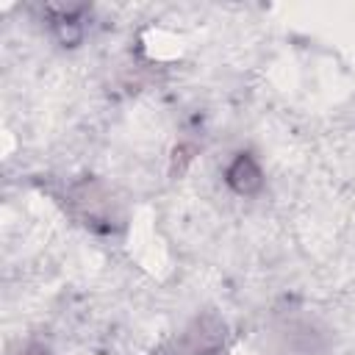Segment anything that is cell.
Masks as SVG:
<instances>
[{
  "mask_svg": "<svg viewBox=\"0 0 355 355\" xmlns=\"http://www.w3.org/2000/svg\"><path fill=\"white\" fill-rule=\"evenodd\" d=\"M227 180H230V186L236 191L250 194V191H255L261 186V172H258V166H255V161L250 155H239L236 164L227 169Z\"/></svg>",
  "mask_w": 355,
  "mask_h": 355,
  "instance_id": "cell-1",
  "label": "cell"
}]
</instances>
